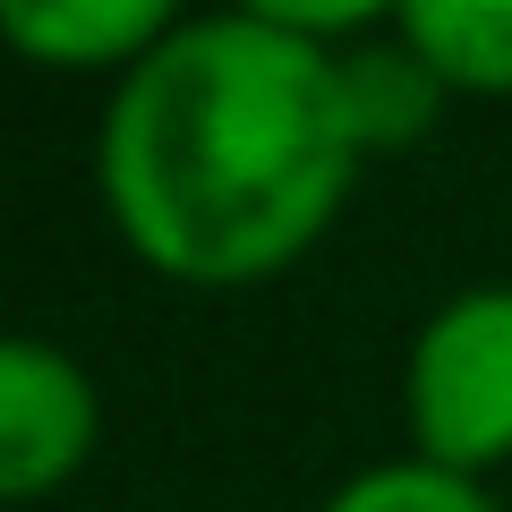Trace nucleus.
Returning <instances> with one entry per match:
<instances>
[{"label": "nucleus", "mask_w": 512, "mask_h": 512, "mask_svg": "<svg viewBox=\"0 0 512 512\" xmlns=\"http://www.w3.org/2000/svg\"><path fill=\"white\" fill-rule=\"evenodd\" d=\"M325 512H495V495L436 461H384V470H359Z\"/></svg>", "instance_id": "0eeeda50"}, {"label": "nucleus", "mask_w": 512, "mask_h": 512, "mask_svg": "<svg viewBox=\"0 0 512 512\" xmlns=\"http://www.w3.org/2000/svg\"><path fill=\"white\" fill-rule=\"evenodd\" d=\"M402 43L444 86L512 94V0H410Z\"/></svg>", "instance_id": "39448f33"}, {"label": "nucleus", "mask_w": 512, "mask_h": 512, "mask_svg": "<svg viewBox=\"0 0 512 512\" xmlns=\"http://www.w3.org/2000/svg\"><path fill=\"white\" fill-rule=\"evenodd\" d=\"M419 461L478 478L512 453V291H461L410 350Z\"/></svg>", "instance_id": "f03ea898"}, {"label": "nucleus", "mask_w": 512, "mask_h": 512, "mask_svg": "<svg viewBox=\"0 0 512 512\" xmlns=\"http://www.w3.org/2000/svg\"><path fill=\"white\" fill-rule=\"evenodd\" d=\"M94 444V384L52 342H0V495L60 487Z\"/></svg>", "instance_id": "7ed1b4c3"}, {"label": "nucleus", "mask_w": 512, "mask_h": 512, "mask_svg": "<svg viewBox=\"0 0 512 512\" xmlns=\"http://www.w3.org/2000/svg\"><path fill=\"white\" fill-rule=\"evenodd\" d=\"M171 26L180 18L163 0H0V35L52 69H111V60L137 69Z\"/></svg>", "instance_id": "20e7f679"}, {"label": "nucleus", "mask_w": 512, "mask_h": 512, "mask_svg": "<svg viewBox=\"0 0 512 512\" xmlns=\"http://www.w3.org/2000/svg\"><path fill=\"white\" fill-rule=\"evenodd\" d=\"M342 60L274 18H180L103 111V205L154 274L239 291L282 274L350 197Z\"/></svg>", "instance_id": "f257e3e1"}, {"label": "nucleus", "mask_w": 512, "mask_h": 512, "mask_svg": "<svg viewBox=\"0 0 512 512\" xmlns=\"http://www.w3.org/2000/svg\"><path fill=\"white\" fill-rule=\"evenodd\" d=\"M342 94H350V120H359V146L393 154V146H419L427 128H436L444 77L427 69L410 43H376V52L342 60Z\"/></svg>", "instance_id": "423d86ee"}]
</instances>
